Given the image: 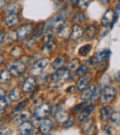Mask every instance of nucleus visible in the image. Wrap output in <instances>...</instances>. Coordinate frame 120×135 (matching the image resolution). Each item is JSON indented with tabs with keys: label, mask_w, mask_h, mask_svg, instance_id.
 <instances>
[{
	"label": "nucleus",
	"mask_w": 120,
	"mask_h": 135,
	"mask_svg": "<svg viewBox=\"0 0 120 135\" xmlns=\"http://www.w3.org/2000/svg\"><path fill=\"white\" fill-rule=\"evenodd\" d=\"M97 31V28L94 25H90L86 28L85 30V36H86L87 40H91L92 38H94L95 34Z\"/></svg>",
	"instance_id": "20"
},
{
	"label": "nucleus",
	"mask_w": 120,
	"mask_h": 135,
	"mask_svg": "<svg viewBox=\"0 0 120 135\" xmlns=\"http://www.w3.org/2000/svg\"><path fill=\"white\" fill-rule=\"evenodd\" d=\"M50 112V106L47 103H43L36 108L34 111V118L36 119H43L46 117Z\"/></svg>",
	"instance_id": "6"
},
{
	"label": "nucleus",
	"mask_w": 120,
	"mask_h": 135,
	"mask_svg": "<svg viewBox=\"0 0 120 135\" xmlns=\"http://www.w3.org/2000/svg\"><path fill=\"white\" fill-rule=\"evenodd\" d=\"M53 127H54V122L51 119H45L40 124V132L43 134H48L51 132Z\"/></svg>",
	"instance_id": "11"
},
{
	"label": "nucleus",
	"mask_w": 120,
	"mask_h": 135,
	"mask_svg": "<svg viewBox=\"0 0 120 135\" xmlns=\"http://www.w3.org/2000/svg\"><path fill=\"white\" fill-rule=\"evenodd\" d=\"M91 51V45L86 44L79 49V55H81V56H87V55L90 54Z\"/></svg>",
	"instance_id": "27"
},
{
	"label": "nucleus",
	"mask_w": 120,
	"mask_h": 135,
	"mask_svg": "<svg viewBox=\"0 0 120 135\" xmlns=\"http://www.w3.org/2000/svg\"><path fill=\"white\" fill-rule=\"evenodd\" d=\"M117 96V89L114 86H104L101 91L100 100L102 104H110L113 102Z\"/></svg>",
	"instance_id": "1"
},
{
	"label": "nucleus",
	"mask_w": 120,
	"mask_h": 135,
	"mask_svg": "<svg viewBox=\"0 0 120 135\" xmlns=\"http://www.w3.org/2000/svg\"><path fill=\"white\" fill-rule=\"evenodd\" d=\"M89 83H90V77L87 76V75H82L81 76V78L79 79V81L77 82V89L79 91H81V90H84L87 86H88Z\"/></svg>",
	"instance_id": "15"
},
{
	"label": "nucleus",
	"mask_w": 120,
	"mask_h": 135,
	"mask_svg": "<svg viewBox=\"0 0 120 135\" xmlns=\"http://www.w3.org/2000/svg\"><path fill=\"white\" fill-rule=\"evenodd\" d=\"M79 65H81V64H79V60L77 58H74L69 61V62H68V67L69 70H77V68L79 67Z\"/></svg>",
	"instance_id": "26"
},
{
	"label": "nucleus",
	"mask_w": 120,
	"mask_h": 135,
	"mask_svg": "<svg viewBox=\"0 0 120 135\" xmlns=\"http://www.w3.org/2000/svg\"><path fill=\"white\" fill-rule=\"evenodd\" d=\"M8 98L11 101H18L20 98V89L19 88V87H14V88L9 92Z\"/></svg>",
	"instance_id": "21"
},
{
	"label": "nucleus",
	"mask_w": 120,
	"mask_h": 135,
	"mask_svg": "<svg viewBox=\"0 0 120 135\" xmlns=\"http://www.w3.org/2000/svg\"><path fill=\"white\" fill-rule=\"evenodd\" d=\"M43 25V24H40V26L38 28H36V30H35V31H34V33H33V37L35 38H38L39 36H41L42 35V32H43V28H42L41 26Z\"/></svg>",
	"instance_id": "37"
},
{
	"label": "nucleus",
	"mask_w": 120,
	"mask_h": 135,
	"mask_svg": "<svg viewBox=\"0 0 120 135\" xmlns=\"http://www.w3.org/2000/svg\"><path fill=\"white\" fill-rule=\"evenodd\" d=\"M5 95H6V91L4 90L3 88H0V98H4V97H5Z\"/></svg>",
	"instance_id": "45"
},
{
	"label": "nucleus",
	"mask_w": 120,
	"mask_h": 135,
	"mask_svg": "<svg viewBox=\"0 0 120 135\" xmlns=\"http://www.w3.org/2000/svg\"><path fill=\"white\" fill-rule=\"evenodd\" d=\"M4 61H5V59H4V56H3V55H0V66H1L2 64H4Z\"/></svg>",
	"instance_id": "46"
},
{
	"label": "nucleus",
	"mask_w": 120,
	"mask_h": 135,
	"mask_svg": "<svg viewBox=\"0 0 120 135\" xmlns=\"http://www.w3.org/2000/svg\"><path fill=\"white\" fill-rule=\"evenodd\" d=\"M4 39H5V34H4V32L2 30H0V43L4 41Z\"/></svg>",
	"instance_id": "44"
},
{
	"label": "nucleus",
	"mask_w": 120,
	"mask_h": 135,
	"mask_svg": "<svg viewBox=\"0 0 120 135\" xmlns=\"http://www.w3.org/2000/svg\"><path fill=\"white\" fill-rule=\"evenodd\" d=\"M26 102H27V101H26V100H24V101H23V103H20V105L18 106V107H17L16 108H15V109H16V111H19V110L22 109V108H23L24 106L26 105Z\"/></svg>",
	"instance_id": "41"
},
{
	"label": "nucleus",
	"mask_w": 120,
	"mask_h": 135,
	"mask_svg": "<svg viewBox=\"0 0 120 135\" xmlns=\"http://www.w3.org/2000/svg\"><path fill=\"white\" fill-rule=\"evenodd\" d=\"M68 33H69V30H68V26H64L62 25L59 28V35L61 37H66V36L68 35Z\"/></svg>",
	"instance_id": "33"
},
{
	"label": "nucleus",
	"mask_w": 120,
	"mask_h": 135,
	"mask_svg": "<svg viewBox=\"0 0 120 135\" xmlns=\"http://www.w3.org/2000/svg\"><path fill=\"white\" fill-rule=\"evenodd\" d=\"M110 55H111V52H110L109 50H104V51H102V52L97 54V56H96L97 61L101 62V61L107 60V59L110 57Z\"/></svg>",
	"instance_id": "24"
},
{
	"label": "nucleus",
	"mask_w": 120,
	"mask_h": 135,
	"mask_svg": "<svg viewBox=\"0 0 120 135\" xmlns=\"http://www.w3.org/2000/svg\"><path fill=\"white\" fill-rule=\"evenodd\" d=\"M11 79V74L8 70H4L0 73V83L1 84H7L10 81Z\"/></svg>",
	"instance_id": "22"
},
{
	"label": "nucleus",
	"mask_w": 120,
	"mask_h": 135,
	"mask_svg": "<svg viewBox=\"0 0 120 135\" xmlns=\"http://www.w3.org/2000/svg\"><path fill=\"white\" fill-rule=\"evenodd\" d=\"M56 49V44L54 42V41H49V42H46L45 45V47H43V52H55Z\"/></svg>",
	"instance_id": "25"
},
{
	"label": "nucleus",
	"mask_w": 120,
	"mask_h": 135,
	"mask_svg": "<svg viewBox=\"0 0 120 135\" xmlns=\"http://www.w3.org/2000/svg\"><path fill=\"white\" fill-rule=\"evenodd\" d=\"M96 89V85H94V84H92V85H91L90 86H87L86 88L83 90V93L82 95H81V99L83 100H88V99H91V96H92L93 92H94V90Z\"/></svg>",
	"instance_id": "16"
},
{
	"label": "nucleus",
	"mask_w": 120,
	"mask_h": 135,
	"mask_svg": "<svg viewBox=\"0 0 120 135\" xmlns=\"http://www.w3.org/2000/svg\"><path fill=\"white\" fill-rule=\"evenodd\" d=\"M104 133H106V134H110L112 132L111 126H109V125H105L104 128Z\"/></svg>",
	"instance_id": "40"
},
{
	"label": "nucleus",
	"mask_w": 120,
	"mask_h": 135,
	"mask_svg": "<svg viewBox=\"0 0 120 135\" xmlns=\"http://www.w3.org/2000/svg\"><path fill=\"white\" fill-rule=\"evenodd\" d=\"M93 108H94V107H93L92 105H90V106L87 105L86 107L83 108L82 110H81L79 114L78 115V119H79V121L83 122V121H85L87 119H89L91 112L93 111Z\"/></svg>",
	"instance_id": "9"
},
{
	"label": "nucleus",
	"mask_w": 120,
	"mask_h": 135,
	"mask_svg": "<svg viewBox=\"0 0 120 135\" xmlns=\"http://www.w3.org/2000/svg\"><path fill=\"white\" fill-rule=\"evenodd\" d=\"M96 64H97V58H95V57H91V58H89V60L87 61V64L90 65L91 67H94V66L96 65Z\"/></svg>",
	"instance_id": "38"
},
{
	"label": "nucleus",
	"mask_w": 120,
	"mask_h": 135,
	"mask_svg": "<svg viewBox=\"0 0 120 135\" xmlns=\"http://www.w3.org/2000/svg\"><path fill=\"white\" fill-rule=\"evenodd\" d=\"M49 64V59L48 58H42L38 62H36L33 65L30 67V74L33 75H38L47 67Z\"/></svg>",
	"instance_id": "4"
},
{
	"label": "nucleus",
	"mask_w": 120,
	"mask_h": 135,
	"mask_svg": "<svg viewBox=\"0 0 120 135\" xmlns=\"http://www.w3.org/2000/svg\"><path fill=\"white\" fill-rule=\"evenodd\" d=\"M88 71V66L85 65V64H82V65H79V67L77 68V71H76V75L78 76H82V75H85Z\"/></svg>",
	"instance_id": "28"
},
{
	"label": "nucleus",
	"mask_w": 120,
	"mask_h": 135,
	"mask_svg": "<svg viewBox=\"0 0 120 135\" xmlns=\"http://www.w3.org/2000/svg\"><path fill=\"white\" fill-rule=\"evenodd\" d=\"M112 22H115V12L112 9H108L104 14L102 18V24L104 26H109Z\"/></svg>",
	"instance_id": "10"
},
{
	"label": "nucleus",
	"mask_w": 120,
	"mask_h": 135,
	"mask_svg": "<svg viewBox=\"0 0 120 135\" xmlns=\"http://www.w3.org/2000/svg\"><path fill=\"white\" fill-rule=\"evenodd\" d=\"M5 4H6V0H0V8L3 7Z\"/></svg>",
	"instance_id": "47"
},
{
	"label": "nucleus",
	"mask_w": 120,
	"mask_h": 135,
	"mask_svg": "<svg viewBox=\"0 0 120 135\" xmlns=\"http://www.w3.org/2000/svg\"><path fill=\"white\" fill-rule=\"evenodd\" d=\"M54 117L56 118V121H57V122L64 123L65 121L68 119V113L65 111V110H63L62 108H60L58 111L56 112V114L54 115Z\"/></svg>",
	"instance_id": "18"
},
{
	"label": "nucleus",
	"mask_w": 120,
	"mask_h": 135,
	"mask_svg": "<svg viewBox=\"0 0 120 135\" xmlns=\"http://www.w3.org/2000/svg\"><path fill=\"white\" fill-rule=\"evenodd\" d=\"M20 22V18H19L18 14L17 13H13V14H9L8 16L6 18L5 20V23L7 27L11 28L17 26Z\"/></svg>",
	"instance_id": "14"
},
{
	"label": "nucleus",
	"mask_w": 120,
	"mask_h": 135,
	"mask_svg": "<svg viewBox=\"0 0 120 135\" xmlns=\"http://www.w3.org/2000/svg\"><path fill=\"white\" fill-rule=\"evenodd\" d=\"M32 31V26L30 24H24L20 26L17 30V38L20 41H24L28 39V37L30 35Z\"/></svg>",
	"instance_id": "5"
},
{
	"label": "nucleus",
	"mask_w": 120,
	"mask_h": 135,
	"mask_svg": "<svg viewBox=\"0 0 120 135\" xmlns=\"http://www.w3.org/2000/svg\"><path fill=\"white\" fill-rule=\"evenodd\" d=\"M21 54H22L21 49H20V47H18V46L14 47V48L12 49V51H11V52H10L11 56L15 57V58H19V57L21 55Z\"/></svg>",
	"instance_id": "31"
},
{
	"label": "nucleus",
	"mask_w": 120,
	"mask_h": 135,
	"mask_svg": "<svg viewBox=\"0 0 120 135\" xmlns=\"http://www.w3.org/2000/svg\"><path fill=\"white\" fill-rule=\"evenodd\" d=\"M1 126H2V121L0 120V127H1Z\"/></svg>",
	"instance_id": "50"
},
{
	"label": "nucleus",
	"mask_w": 120,
	"mask_h": 135,
	"mask_svg": "<svg viewBox=\"0 0 120 135\" xmlns=\"http://www.w3.org/2000/svg\"><path fill=\"white\" fill-rule=\"evenodd\" d=\"M72 79V75L69 72V69L61 68L58 69L55 74H53L51 76V82L52 83H64V82Z\"/></svg>",
	"instance_id": "2"
},
{
	"label": "nucleus",
	"mask_w": 120,
	"mask_h": 135,
	"mask_svg": "<svg viewBox=\"0 0 120 135\" xmlns=\"http://www.w3.org/2000/svg\"><path fill=\"white\" fill-rule=\"evenodd\" d=\"M8 71L10 74L14 76H19L21 74H23L26 70V64L23 61L21 60H17L13 62L12 64H9L8 65Z\"/></svg>",
	"instance_id": "3"
},
{
	"label": "nucleus",
	"mask_w": 120,
	"mask_h": 135,
	"mask_svg": "<svg viewBox=\"0 0 120 135\" xmlns=\"http://www.w3.org/2000/svg\"><path fill=\"white\" fill-rule=\"evenodd\" d=\"M18 130H19V133L22 135H30L34 133L33 125H32V123H30L27 120L20 123Z\"/></svg>",
	"instance_id": "7"
},
{
	"label": "nucleus",
	"mask_w": 120,
	"mask_h": 135,
	"mask_svg": "<svg viewBox=\"0 0 120 135\" xmlns=\"http://www.w3.org/2000/svg\"><path fill=\"white\" fill-rule=\"evenodd\" d=\"M101 2H102V3H104V4H107L108 2L110 1V0H100Z\"/></svg>",
	"instance_id": "49"
},
{
	"label": "nucleus",
	"mask_w": 120,
	"mask_h": 135,
	"mask_svg": "<svg viewBox=\"0 0 120 135\" xmlns=\"http://www.w3.org/2000/svg\"><path fill=\"white\" fill-rule=\"evenodd\" d=\"M73 20L76 24H79L82 23L83 20H84V15L81 12H77L75 15L73 16Z\"/></svg>",
	"instance_id": "29"
},
{
	"label": "nucleus",
	"mask_w": 120,
	"mask_h": 135,
	"mask_svg": "<svg viewBox=\"0 0 120 135\" xmlns=\"http://www.w3.org/2000/svg\"><path fill=\"white\" fill-rule=\"evenodd\" d=\"M89 4V0H78V4L77 5L79 6L82 9H85L87 7Z\"/></svg>",
	"instance_id": "35"
},
{
	"label": "nucleus",
	"mask_w": 120,
	"mask_h": 135,
	"mask_svg": "<svg viewBox=\"0 0 120 135\" xmlns=\"http://www.w3.org/2000/svg\"><path fill=\"white\" fill-rule=\"evenodd\" d=\"M10 101L11 100L9 99V98H6V97L0 98V111L4 110V108L7 107V105H9Z\"/></svg>",
	"instance_id": "30"
},
{
	"label": "nucleus",
	"mask_w": 120,
	"mask_h": 135,
	"mask_svg": "<svg viewBox=\"0 0 120 135\" xmlns=\"http://www.w3.org/2000/svg\"><path fill=\"white\" fill-rule=\"evenodd\" d=\"M115 82H117V83L120 84V72H118V73L115 74Z\"/></svg>",
	"instance_id": "42"
},
{
	"label": "nucleus",
	"mask_w": 120,
	"mask_h": 135,
	"mask_svg": "<svg viewBox=\"0 0 120 135\" xmlns=\"http://www.w3.org/2000/svg\"><path fill=\"white\" fill-rule=\"evenodd\" d=\"M35 85H36L35 79H34L33 77L30 76L26 79L25 82H24L23 86H22V90H23L24 93H30L34 89Z\"/></svg>",
	"instance_id": "13"
},
{
	"label": "nucleus",
	"mask_w": 120,
	"mask_h": 135,
	"mask_svg": "<svg viewBox=\"0 0 120 135\" xmlns=\"http://www.w3.org/2000/svg\"><path fill=\"white\" fill-rule=\"evenodd\" d=\"M30 114L27 110H19L17 111V114L13 117V122L16 124H20L23 121H26L28 119H30Z\"/></svg>",
	"instance_id": "8"
},
{
	"label": "nucleus",
	"mask_w": 120,
	"mask_h": 135,
	"mask_svg": "<svg viewBox=\"0 0 120 135\" xmlns=\"http://www.w3.org/2000/svg\"><path fill=\"white\" fill-rule=\"evenodd\" d=\"M53 39V32L52 31H47L46 33H45V37H43V41H45V42H49V41H51Z\"/></svg>",
	"instance_id": "36"
},
{
	"label": "nucleus",
	"mask_w": 120,
	"mask_h": 135,
	"mask_svg": "<svg viewBox=\"0 0 120 135\" xmlns=\"http://www.w3.org/2000/svg\"><path fill=\"white\" fill-rule=\"evenodd\" d=\"M74 124H75V120H74V119H72V118L68 117V119H66V120L64 122L63 128H64V129H69L70 127H72Z\"/></svg>",
	"instance_id": "32"
},
{
	"label": "nucleus",
	"mask_w": 120,
	"mask_h": 135,
	"mask_svg": "<svg viewBox=\"0 0 120 135\" xmlns=\"http://www.w3.org/2000/svg\"><path fill=\"white\" fill-rule=\"evenodd\" d=\"M88 105V103H87L86 101L85 102H83V103H81V104H79L78 106H76L75 108H74V109H73V111L74 112H78V111H79V110H81L84 107H86V106Z\"/></svg>",
	"instance_id": "39"
},
{
	"label": "nucleus",
	"mask_w": 120,
	"mask_h": 135,
	"mask_svg": "<svg viewBox=\"0 0 120 135\" xmlns=\"http://www.w3.org/2000/svg\"><path fill=\"white\" fill-rule=\"evenodd\" d=\"M71 4H72V5H77L78 0H71Z\"/></svg>",
	"instance_id": "48"
},
{
	"label": "nucleus",
	"mask_w": 120,
	"mask_h": 135,
	"mask_svg": "<svg viewBox=\"0 0 120 135\" xmlns=\"http://www.w3.org/2000/svg\"><path fill=\"white\" fill-rule=\"evenodd\" d=\"M112 108L110 107H108V106H106V107H104L101 109V118H102L103 120H107L108 119H109L110 115H111L112 113Z\"/></svg>",
	"instance_id": "23"
},
{
	"label": "nucleus",
	"mask_w": 120,
	"mask_h": 135,
	"mask_svg": "<svg viewBox=\"0 0 120 135\" xmlns=\"http://www.w3.org/2000/svg\"><path fill=\"white\" fill-rule=\"evenodd\" d=\"M108 119L115 126H120V110H113Z\"/></svg>",
	"instance_id": "17"
},
{
	"label": "nucleus",
	"mask_w": 120,
	"mask_h": 135,
	"mask_svg": "<svg viewBox=\"0 0 120 135\" xmlns=\"http://www.w3.org/2000/svg\"><path fill=\"white\" fill-rule=\"evenodd\" d=\"M65 62H66V60H65L64 57L62 56H58L56 58V60L52 62V68L55 70H58L63 68V66L65 65Z\"/></svg>",
	"instance_id": "19"
},
{
	"label": "nucleus",
	"mask_w": 120,
	"mask_h": 135,
	"mask_svg": "<svg viewBox=\"0 0 120 135\" xmlns=\"http://www.w3.org/2000/svg\"><path fill=\"white\" fill-rule=\"evenodd\" d=\"M100 95H101V89L100 88H97V87H96V89L94 90V92H93L92 96H91V102H95V101H96V100L98 99L99 97H100Z\"/></svg>",
	"instance_id": "34"
},
{
	"label": "nucleus",
	"mask_w": 120,
	"mask_h": 135,
	"mask_svg": "<svg viewBox=\"0 0 120 135\" xmlns=\"http://www.w3.org/2000/svg\"><path fill=\"white\" fill-rule=\"evenodd\" d=\"M83 35V28L79 25V24H75L72 27V30L69 33L70 39L73 41H77L79 38H81V36Z\"/></svg>",
	"instance_id": "12"
},
{
	"label": "nucleus",
	"mask_w": 120,
	"mask_h": 135,
	"mask_svg": "<svg viewBox=\"0 0 120 135\" xmlns=\"http://www.w3.org/2000/svg\"><path fill=\"white\" fill-rule=\"evenodd\" d=\"M10 132H9L8 129H5V130H1L0 131V134H9Z\"/></svg>",
	"instance_id": "43"
}]
</instances>
